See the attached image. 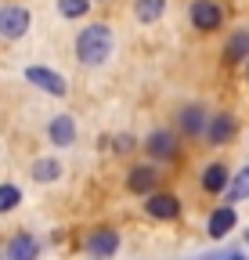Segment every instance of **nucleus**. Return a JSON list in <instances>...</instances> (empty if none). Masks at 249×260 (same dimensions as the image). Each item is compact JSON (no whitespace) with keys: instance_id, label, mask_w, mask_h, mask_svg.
Returning <instances> with one entry per match:
<instances>
[{"instance_id":"4468645a","label":"nucleus","mask_w":249,"mask_h":260,"mask_svg":"<svg viewBox=\"0 0 249 260\" xmlns=\"http://www.w3.org/2000/svg\"><path fill=\"white\" fill-rule=\"evenodd\" d=\"M166 11V0H134V18L137 22H159V15Z\"/></svg>"},{"instance_id":"f8f14e48","label":"nucleus","mask_w":249,"mask_h":260,"mask_svg":"<svg viewBox=\"0 0 249 260\" xmlns=\"http://www.w3.org/2000/svg\"><path fill=\"white\" fill-rule=\"evenodd\" d=\"M155 181H159V174H155V167H134L130 177H127V188L130 191H152Z\"/></svg>"},{"instance_id":"9d476101","label":"nucleus","mask_w":249,"mask_h":260,"mask_svg":"<svg viewBox=\"0 0 249 260\" xmlns=\"http://www.w3.org/2000/svg\"><path fill=\"white\" fill-rule=\"evenodd\" d=\"M235 220H238V217H235V210H231V206H221V210H213V213H209L206 232H209L213 239H224L231 228H235Z\"/></svg>"},{"instance_id":"423d86ee","label":"nucleus","mask_w":249,"mask_h":260,"mask_svg":"<svg viewBox=\"0 0 249 260\" xmlns=\"http://www.w3.org/2000/svg\"><path fill=\"white\" fill-rule=\"evenodd\" d=\"M206 138H209V145H228L231 138H235V116L231 112H217L213 119H209V130H206Z\"/></svg>"},{"instance_id":"6ab92c4d","label":"nucleus","mask_w":249,"mask_h":260,"mask_svg":"<svg viewBox=\"0 0 249 260\" xmlns=\"http://www.w3.org/2000/svg\"><path fill=\"white\" fill-rule=\"evenodd\" d=\"M58 11L65 18H80V15L90 11V0H58Z\"/></svg>"},{"instance_id":"dca6fc26","label":"nucleus","mask_w":249,"mask_h":260,"mask_svg":"<svg viewBox=\"0 0 249 260\" xmlns=\"http://www.w3.org/2000/svg\"><path fill=\"white\" fill-rule=\"evenodd\" d=\"M33 177H37L40 184H47V181H58V177H61V167H58L54 159H37V162H33Z\"/></svg>"},{"instance_id":"20e7f679","label":"nucleus","mask_w":249,"mask_h":260,"mask_svg":"<svg viewBox=\"0 0 249 260\" xmlns=\"http://www.w3.org/2000/svg\"><path fill=\"white\" fill-rule=\"evenodd\" d=\"M25 80L29 83H37L44 94H54V98H65V80H61L58 73H51V69H40V65H29V69H25Z\"/></svg>"},{"instance_id":"9b49d317","label":"nucleus","mask_w":249,"mask_h":260,"mask_svg":"<svg viewBox=\"0 0 249 260\" xmlns=\"http://www.w3.org/2000/svg\"><path fill=\"white\" fill-rule=\"evenodd\" d=\"M224 61H231V65L249 61V29H238L235 37L224 44Z\"/></svg>"},{"instance_id":"2eb2a0df","label":"nucleus","mask_w":249,"mask_h":260,"mask_svg":"<svg viewBox=\"0 0 249 260\" xmlns=\"http://www.w3.org/2000/svg\"><path fill=\"white\" fill-rule=\"evenodd\" d=\"M202 126H206V112H202L199 105H192V109H184V112H181V130H184V134H192V138H195Z\"/></svg>"},{"instance_id":"f257e3e1","label":"nucleus","mask_w":249,"mask_h":260,"mask_svg":"<svg viewBox=\"0 0 249 260\" xmlns=\"http://www.w3.org/2000/svg\"><path fill=\"white\" fill-rule=\"evenodd\" d=\"M112 47H116V37L101 22L80 29V37H76V58H80V65H90V69H94V65H105Z\"/></svg>"},{"instance_id":"a211bd4d","label":"nucleus","mask_w":249,"mask_h":260,"mask_svg":"<svg viewBox=\"0 0 249 260\" xmlns=\"http://www.w3.org/2000/svg\"><path fill=\"white\" fill-rule=\"evenodd\" d=\"M22 203V191L15 184H0V213H11Z\"/></svg>"},{"instance_id":"412c9836","label":"nucleus","mask_w":249,"mask_h":260,"mask_svg":"<svg viewBox=\"0 0 249 260\" xmlns=\"http://www.w3.org/2000/svg\"><path fill=\"white\" fill-rule=\"evenodd\" d=\"M245 80H249V69H245Z\"/></svg>"},{"instance_id":"7ed1b4c3","label":"nucleus","mask_w":249,"mask_h":260,"mask_svg":"<svg viewBox=\"0 0 249 260\" xmlns=\"http://www.w3.org/2000/svg\"><path fill=\"white\" fill-rule=\"evenodd\" d=\"M29 22H33V15H29L25 8H18V4L0 8V37H4V40L25 37V32H29Z\"/></svg>"},{"instance_id":"f3484780","label":"nucleus","mask_w":249,"mask_h":260,"mask_svg":"<svg viewBox=\"0 0 249 260\" xmlns=\"http://www.w3.org/2000/svg\"><path fill=\"white\" fill-rule=\"evenodd\" d=\"M8 256H11V260L37 256V242H33V239H25V235H18V239H11V246H8Z\"/></svg>"},{"instance_id":"aec40b11","label":"nucleus","mask_w":249,"mask_h":260,"mask_svg":"<svg viewBox=\"0 0 249 260\" xmlns=\"http://www.w3.org/2000/svg\"><path fill=\"white\" fill-rule=\"evenodd\" d=\"M249 195V170H242L238 177H235V184H231V191H228V203H238V199H245Z\"/></svg>"},{"instance_id":"0eeeda50","label":"nucleus","mask_w":249,"mask_h":260,"mask_svg":"<svg viewBox=\"0 0 249 260\" xmlns=\"http://www.w3.org/2000/svg\"><path fill=\"white\" fill-rule=\"evenodd\" d=\"M83 249L94 253V256H112V253L119 249V235L112 232V228H98V232L83 242Z\"/></svg>"},{"instance_id":"f03ea898","label":"nucleus","mask_w":249,"mask_h":260,"mask_svg":"<svg viewBox=\"0 0 249 260\" xmlns=\"http://www.w3.org/2000/svg\"><path fill=\"white\" fill-rule=\"evenodd\" d=\"M188 18L199 32H213V29H221L224 22V11L217 0H192V8H188Z\"/></svg>"},{"instance_id":"ddd939ff","label":"nucleus","mask_w":249,"mask_h":260,"mask_svg":"<svg viewBox=\"0 0 249 260\" xmlns=\"http://www.w3.org/2000/svg\"><path fill=\"white\" fill-rule=\"evenodd\" d=\"M202 188H206L209 195H217V191H224V188H228V167H224V162H213V167H206V174H202Z\"/></svg>"},{"instance_id":"1a4fd4ad","label":"nucleus","mask_w":249,"mask_h":260,"mask_svg":"<svg viewBox=\"0 0 249 260\" xmlns=\"http://www.w3.org/2000/svg\"><path fill=\"white\" fill-rule=\"evenodd\" d=\"M47 138H51L58 148H69V145L76 141V123H73V116H54L51 126H47Z\"/></svg>"},{"instance_id":"6e6552de","label":"nucleus","mask_w":249,"mask_h":260,"mask_svg":"<svg viewBox=\"0 0 249 260\" xmlns=\"http://www.w3.org/2000/svg\"><path fill=\"white\" fill-rule=\"evenodd\" d=\"M145 148H148L155 159H173V155H177V138L170 134V130H152L148 141H145Z\"/></svg>"},{"instance_id":"39448f33","label":"nucleus","mask_w":249,"mask_h":260,"mask_svg":"<svg viewBox=\"0 0 249 260\" xmlns=\"http://www.w3.org/2000/svg\"><path fill=\"white\" fill-rule=\"evenodd\" d=\"M145 213L148 217H155V220H173L177 213H181V199H177V195L170 191H159V195H152V199L145 203Z\"/></svg>"}]
</instances>
